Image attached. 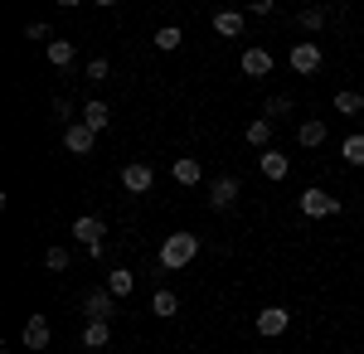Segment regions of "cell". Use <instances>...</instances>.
<instances>
[{
  "instance_id": "obj_9",
  "label": "cell",
  "mask_w": 364,
  "mask_h": 354,
  "mask_svg": "<svg viewBox=\"0 0 364 354\" xmlns=\"http://www.w3.org/2000/svg\"><path fill=\"white\" fill-rule=\"evenodd\" d=\"M291 68H296L301 78L316 73V68H321V49H316V44H296V49H291Z\"/></svg>"
},
{
  "instance_id": "obj_14",
  "label": "cell",
  "mask_w": 364,
  "mask_h": 354,
  "mask_svg": "<svg viewBox=\"0 0 364 354\" xmlns=\"http://www.w3.org/2000/svg\"><path fill=\"white\" fill-rule=\"evenodd\" d=\"M112 340V330H107V321H87V330H83V345L87 350H102Z\"/></svg>"
},
{
  "instance_id": "obj_23",
  "label": "cell",
  "mask_w": 364,
  "mask_h": 354,
  "mask_svg": "<svg viewBox=\"0 0 364 354\" xmlns=\"http://www.w3.org/2000/svg\"><path fill=\"white\" fill-rule=\"evenodd\" d=\"M132 281H136V277L127 272V267H117V272L107 277V291H112V296H127V291H132Z\"/></svg>"
},
{
  "instance_id": "obj_28",
  "label": "cell",
  "mask_w": 364,
  "mask_h": 354,
  "mask_svg": "<svg viewBox=\"0 0 364 354\" xmlns=\"http://www.w3.org/2000/svg\"><path fill=\"white\" fill-rule=\"evenodd\" d=\"M107 73H112V63H107V58H92V63H87V78H92V82H102Z\"/></svg>"
},
{
  "instance_id": "obj_2",
  "label": "cell",
  "mask_w": 364,
  "mask_h": 354,
  "mask_svg": "<svg viewBox=\"0 0 364 354\" xmlns=\"http://www.w3.org/2000/svg\"><path fill=\"white\" fill-rule=\"evenodd\" d=\"M301 214L306 218H331V214H340V199H331L326 190H306L301 194Z\"/></svg>"
},
{
  "instance_id": "obj_12",
  "label": "cell",
  "mask_w": 364,
  "mask_h": 354,
  "mask_svg": "<svg viewBox=\"0 0 364 354\" xmlns=\"http://www.w3.org/2000/svg\"><path fill=\"white\" fill-rule=\"evenodd\" d=\"M20 340H25L29 350H44V345H49V321H44V316H29V326H25Z\"/></svg>"
},
{
  "instance_id": "obj_8",
  "label": "cell",
  "mask_w": 364,
  "mask_h": 354,
  "mask_svg": "<svg viewBox=\"0 0 364 354\" xmlns=\"http://www.w3.org/2000/svg\"><path fill=\"white\" fill-rule=\"evenodd\" d=\"M238 63H243V73H248V78H267V73H272V54H267V49H248Z\"/></svg>"
},
{
  "instance_id": "obj_25",
  "label": "cell",
  "mask_w": 364,
  "mask_h": 354,
  "mask_svg": "<svg viewBox=\"0 0 364 354\" xmlns=\"http://www.w3.org/2000/svg\"><path fill=\"white\" fill-rule=\"evenodd\" d=\"M44 267H49V272H63V267H68V247H49V252H44Z\"/></svg>"
},
{
  "instance_id": "obj_17",
  "label": "cell",
  "mask_w": 364,
  "mask_h": 354,
  "mask_svg": "<svg viewBox=\"0 0 364 354\" xmlns=\"http://www.w3.org/2000/svg\"><path fill=\"white\" fill-rule=\"evenodd\" d=\"M296 141H301L306 151H316V146L326 141V122H301V132H296Z\"/></svg>"
},
{
  "instance_id": "obj_7",
  "label": "cell",
  "mask_w": 364,
  "mask_h": 354,
  "mask_svg": "<svg viewBox=\"0 0 364 354\" xmlns=\"http://www.w3.org/2000/svg\"><path fill=\"white\" fill-rule=\"evenodd\" d=\"M233 199H238V180H233V175H219V180L209 185V204H214V209H228Z\"/></svg>"
},
{
  "instance_id": "obj_15",
  "label": "cell",
  "mask_w": 364,
  "mask_h": 354,
  "mask_svg": "<svg viewBox=\"0 0 364 354\" xmlns=\"http://www.w3.org/2000/svg\"><path fill=\"white\" fill-rule=\"evenodd\" d=\"M180 44H185V29H180V25H161V29H156V49H166V54H170V49H180Z\"/></svg>"
},
{
  "instance_id": "obj_29",
  "label": "cell",
  "mask_w": 364,
  "mask_h": 354,
  "mask_svg": "<svg viewBox=\"0 0 364 354\" xmlns=\"http://www.w3.org/2000/svg\"><path fill=\"white\" fill-rule=\"evenodd\" d=\"M25 39H49V25H39V20H29V25H25Z\"/></svg>"
},
{
  "instance_id": "obj_18",
  "label": "cell",
  "mask_w": 364,
  "mask_h": 354,
  "mask_svg": "<svg viewBox=\"0 0 364 354\" xmlns=\"http://www.w3.org/2000/svg\"><path fill=\"white\" fill-rule=\"evenodd\" d=\"M340 156H345L350 165H364V132H355V136L340 141Z\"/></svg>"
},
{
  "instance_id": "obj_13",
  "label": "cell",
  "mask_w": 364,
  "mask_h": 354,
  "mask_svg": "<svg viewBox=\"0 0 364 354\" xmlns=\"http://www.w3.org/2000/svg\"><path fill=\"white\" fill-rule=\"evenodd\" d=\"M214 29H219L224 39H238V34H243V10H219V15H214Z\"/></svg>"
},
{
  "instance_id": "obj_21",
  "label": "cell",
  "mask_w": 364,
  "mask_h": 354,
  "mask_svg": "<svg viewBox=\"0 0 364 354\" xmlns=\"http://www.w3.org/2000/svg\"><path fill=\"white\" fill-rule=\"evenodd\" d=\"M248 141L257 146V151H262V146L272 141V122H267V117H257V122H248Z\"/></svg>"
},
{
  "instance_id": "obj_27",
  "label": "cell",
  "mask_w": 364,
  "mask_h": 354,
  "mask_svg": "<svg viewBox=\"0 0 364 354\" xmlns=\"http://www.w3.org/2000/svg\"><path fill=\"white\" fill-rule=\"evenodd\" d=\"M287 112H291V97H287V92H277V97L267 102V122H272V117H287Z\"/></svg>"
},
{
  "instance_id": "obj_5",
  "label": "cell",
  "mask_w": 364,
  "mask_h": 354,
  "mask_svg": "<svg viewBox=\"0 0 364 354\" xmlns=\"http://www.w3.org/2000/svg\"><path fill=\"white\" fill-rule=\"evenodd\" d=\"M151 180H156L151 165H141V161L122 170V190H127V194H146V190H151Z\"/></svg>"
},
{
  "instance_id": "obj_3",
  "label": "cell",
  "mask_w": 364,
  "mask_h": 354,
  "mask_svg": "<svg viewBox=\"0 0 364 354\" xmlns=\"http://www.w3.org/2000/svg\"><path fill=\"white\" fill-rule=\"evenodd\" d=\"M73 238H78V243H87V247H102V238H107V218L83 214L78 223H73Z\"/></svg>"
},
{
  "instance_id": "obj_30",
  "label": "cell",
  "mask_w": 364,
  "mask_h": 354,
  "mask_svg": "<svg viewBox=\"0 0 364 354\" xmlns=\"http://www.w3.org/2000/svg\"><path fill=\"white\" fill-rule=\"evenodd\" d=\"M54 117H58V122H68V117H73V102H63V97H54ZM68 127H73V122H68Z\"/></svg>"
},
{
  "instance_id": "obj_22",
  "label": "cell",
  "mask_w": 364,
  "mask_h": 354,
  "mask_svg": "<svg viewBox=\"0 0 364 354\" xmlns=\"http://www.w3.org/2000/svg\"><path fill=\"white\" fill-rule=\"evenodd\" d=\"M151 311H156V316H175V311H180V296H175V291H156V296H151Z\"/></svg>"
},
{
  "instance_id": "obj_11",
  "label": "cell",
  "mask_w": 364,
  "mask_h": 354,
  "mask_svg": "<svg viewBox=\"0 0 364 354\" xmlns=\"http://www.w3.org/2000/svg\"><path fill=\"white\" fill-rule=\"evenodd\" d=\"M92 132H87L83 122H78V127H68V132H63V146H68V151H73V156H87V151H92Z\"/></svg>"
},
{
  "instance_id": "obj_10",
  "label": "cell",
  "mask_w": 364,
  "mask_h": 354,
  "mask_svg": "<svg viewBox=\"0 0 364 354\" xmlns=\"http://www.w3.org/2000/svg\"><path fill=\"white\" fill-rule=\"evenodd\" d=\"M107 122H112V112H107V102H83V127L97 136V132H107Z\"/></svg>"
},
{
  "instance_id": "obj_20",
  "label": "cell",
  "mask_w": 364,
  "mask_h": 354,
  "mask_svg": "<svg viewBox=\"0 0 364 354\" xmlns=\"http://www.w3.org/2000/svg\"><path fill=\"white\" fill-rule=\"evenodd\" d=\"M262 175H267V180H282V175H287V156H282V151H262Z\"/></svg>"
},
{
  "instance_id": "obj_19",
  "label": "cell",
  "mask_w": 364,
  "mask_h": 354,
  "mask_svg": "<svg viewBox=\"0 0 364 354\" xmlns=\"http://www.w3.org/2000/svg\"><path fill=\"white\" fill-rule=\"evenodd\" d=\"M175 180H180L185 190H190V185H199V161H190V156H180V161H175Z\"/></svg>"
},
{
  "instance_id": "obj_24",
  "label": "cell",
  "mask_w": 364,
  "mask_h": 354,
  "mask_svg": "<svg viewBox=\"0 0 364 354\" xmlns=\"http://www.w3.org/2000/svg\"><path fill=\"white\" fill-rule=\"evenodd\" d=\"M336 107L345 112V117H355V112L364 107V92H336Z\"/></svg>"
},
{
  "instance_id": "obj_1",
  "label": "cell",
  "mask_w": 364,
  "mask_h": 354,
  "mask_svg": "<svg viewBox=\"0 0 364 354\" xmlns=\"http://www.w3.org/2000/svg\"><path fill=\"white\" fill-rule=\"evenodd\" d=\"M199 252V238L195 233H170L166 243H161V267L166 272H180V267H190Z\"/></svg>"
},
{
  "instance_id": "obj_16",
  "label": "cell",
  "mask_w": 364,
  "mask_h": 354,
  "mask_svg": "<svg viewBox=\"0 0 364 354\" xmlns=\"http://www.w3.org/2000/svg\"><path fill=\"white\" fill-rule=\"evenodd\" d=\"M49 63L54 68H73V44L68 39H49Z\"/></svg>"
},
{
  "instance_id": "obj_6",
  "label": "cell",
  "mask_w": 364,
  "mask_h": 354,
  "mask_svg": "<svg viewBox=\"0 0 364 354\" xmlns=\"http://www.w3.org/2000/svg\"><path fill=\"white\" fill-rule=\"evenodd\" d=\"M287 326H291V316H287L282 306H267V311H257V335H282Z\"/></svg>"
},
{
  "instance_id": "obj_26",
  "label": "cell",
  "mask_w": 364,
  "mask_h": 354,
  "mask_svg": "<svg viewBox=\"0 0 364 354\" xmlns=\"http://www.w3.org/2000/svg\"><path fill=\"white\" fill-rule=\"evenodd\" d=\"M301 29H326V10H321V5L301 10Z\"/></svg>"
},
{
  "instance_id": "obj_4",
  "label": "cell",
  "mask_w": 364,
  "mask_h": 354,
  "mask_svg": "<svg viewBox=\"0 0 364 354\" xmlns=\"http://www.w3.org/2000/svg\"><path fill=\"white\" fill-rule=\"evenodd\" d=\"M83 311H87V321H112V311H117L112 291H107V286L87 291V296H83Z\"/></svg>"
}]
</instances>
